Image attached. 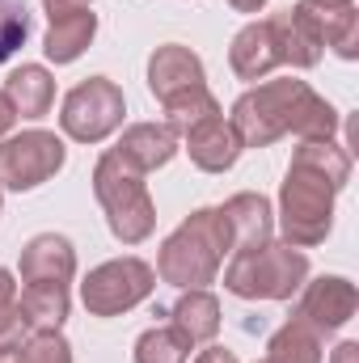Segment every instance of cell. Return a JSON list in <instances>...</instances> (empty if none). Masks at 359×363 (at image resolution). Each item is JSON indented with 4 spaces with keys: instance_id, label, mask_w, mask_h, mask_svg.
<instances>
[{
    "instance_id": "35",
    "label": "cell",
    "mask_w": 359,
    "mask_h": 363,
    "mask_svg": "<svg viewBox=\"0 0 359 363\" xmlns=\"http://www.w3.org/2000/svg\"><path fill=\"white\" fill-rule=\"evenodd\" d=\"M263 363H270V359H263Z\"/></svg>"
},
{
    "instance_id": "7",
    "label": "cell",
    "mask_w": 359,
    "mask_h": 363,
    "mask_svg": "<svg viewBox=\"0 0 359 363\" xmlns=\"http://www.w3.org/2000/svg\"><path fill=\"white\" fill-rule=\"evenodd\" d=\"M123 114H127L123 89L110 77H89L77 89H68L64 110H60V127L77 144H101L106 135H114L123 127Z\"/></svg>"
},
{
    "instance_id": "25",
    "label": "cell",
    "mask_w": 359,
    "mask_h": 363,
    "mask_svg": "<svg viewBox=\"0 0 359 363\" xmlns=\"http://www.w3.org/2000/svg\"><path fill=\"white\" fill-rule=\"evenodd\" d=\"M21 359L26 363H72V347L60 330H34L21 342Z\"/></svg>"
},
{
    "instance_id": "14",
    "label": "cell",
    "mask_w": 359,
    "mask_h": 363,
    "mask_svg": "<svg viewBox=\"0 0 359 363\" xmlns=\"http://www.w3.org/2000/svg\"><path fill=\"white\" fill-rule=\"evenodd\" d=\"M17 271H21L26 283H72V274H77V250L60 233H38V237H30L21 245Z\"/></svg>"
},
{
    "instance_id": "1",
    "label": "cell",
    "mask_w": 359,
    "mask_h": 363,
    "mask_svg": "<svg viewBox=\"0 0 359 363\" xmlns=\"http://www.w3.org/2000/svg\"><path fill=\"white\" fill-rule=\"evenodd\" d=\"M351 182V152L334 140H300L279 186V233L296 250H313L334 228V199Z\"/></svg>"
},
{
    "instance_id": "22",
    "label": "cell",
    "mask_w": 359,
    "mask_h": 363,
    "mask_svg": "<svg viewBox=\"0 0 359 363\" xmlns=\"http://www.w3.org/2000/svg\"><path fill=\"white\" fill-rule=\"evenodd\" d=\"M136 363H186L190 359V342H186V334H182L178 325H153V330H144L140 338H136Z\"/></svg>"
},
{
    "instance_id": "21",
    "label": "cell",
    "mask_w": 359,
    "mask_h": 363,
    "mask_svg": "<svg viewBox=\"0 0 359 363\" xmlns=\"http://www.w3.org/2000/svg\"><path fill=\"white\" fill-rule=\"evenodd\" d=\"M267 359L270 363H326V338L304 325V321H287L270 334L267 342Z\"/></svg>"
},
{
    "instance_id": "3",
    "label": "cell",
    "mask_w": 359,
    "mask_h": 363,
    "mask_svg": "<svg viewBox=\"0 0 359 363\" xmlns=\"http://www.w3.org/2000/svg\"><path fill=\"white\" fill-rule=\"evenodd\" d=\"M228 254H233V237H228V224H224L220 207H199L161 241L157 274L165 283L182 287V291L186 287H207V283H216Z\"/></svg>"
},
{
    "instance_id": "26",
    "label": "cell",
    "mask_w": 359,
    "mask_h": 363,
    "mask_svg": "<svg viewBox=\"0 0 359 363\" xmlns=\"http://www.w3.org/2000/svg\"><path fill=\"white\" fill-rule=\"evenodd\" d=\"M26 338H30V325H26V317H21V308H17V300L0 304V351L21 347Z\"/></svg>"
},
{
    "instance_id": "23",
    "label": "cell",
    "mask_w": 359,
    "mask_h": 363,
    "mask_svg": "<svg viewBox=\"0 0 359 363\" xmlns=\"http://www.w3.org/2000/svg\"><path fill=\"white\" fill-rule=\"evenodd\" d=\"M161 110H165V123L174 127V131H190L194 123H203V118H211V114H224L220 110V101H216V93L207 89H190V93H178V97H170V101H161Z\"/></svg>"
},
{
    "instance_id": "28",
    "label": "cell",
    "mask_w": 359,
    "mask_h": 363,
    "mask_svg": "<svg viewBox=\"0 0 359 363\" xmlns=\"http://www.w3.org/2000/svg\"><path fill=\"white\" fill-rule=\"evenodd\" d=\"M43 9H47V21H60V17L85 13V9H93V4L89 0H43Z\"/></svg>"
},
{
    "instance_id": "20",
    "label": "cell",
    "mask_w": 359,
    "mask_h": 363,
    "mask_svg": "<svg viewBox=\"0 0 359 363\" xmlns=\"http://www.w3.org/2000/svg\"><path fill=\"white\" fill-rule=\"evenodd\" d=\"M93 34H97V13H72V17H60L47 26V38H43V51L51 64H77L85 51H89Z\"/></svg>"
},
{
    "instance_id": "29",
    "label": "cell",
    "mask_w": 359,
    "mask_h": 363,
    "mask_svg": "<svg viewBox=\"0 0 359 363\" xmlns=\"http://www.w3.org/2000/svg\"><path fill=\"white\" fill-rule=\"evenodd\" d=\"M194 363H237V355L224 351V347H207V351H199V359Z\"/></svg>"
},
{
    "instance_id": "34",
    "label": "cell",
    "mask_w": 359,
    "mask_h": 363,
    "mask_svg": "<svg viewBox=\"0 0 359 363\" xmlns=\"http://www.w3.org/2000/svg\"><path fill=\"white\" fill-rule=\"evenodd\" d=\"M0 363H26V359H21V347H9V351H0Z\"/></svg>"
},
{
    "instance_id": "6",
    "label": "cell",
    "mask_w": 359,
    "mask_h": 363,
    "mask_svg": "<svg viewBox=\"0 0 359 363\" xmlns=\"http://www.w3.org/2000/svg\"><path fill=\"white\" fill-rule=\"evenodd\" d=\"M157 291V271L144 258H110L101 267H93L81 283V304L89 308V317H123L136 304H144Z\"/></svg>"
},
{
    "instance_id": "12",
    "label": "cell",
    "mask_w": 359,
    "mask_h": 363,
    "mask_svg": "<svg viewBox=\"0 0 359 363\" xmlns=\"http://www.w3.org/2000/svg\"><path fill=\"white\" fill-rule=\"evenodd\" d=\"M207 85V68L203 60L182 47V43H165L148 55V89L157 101H170L178 93H190V89H203Z\"/></svg>"
},
{
    "instance_id": "15",
    "label": "cell",
    "mask_w": 359,
    "mask_h": 363,
    "mask_svg": "<svg viewBox=\"0 0 359 363\" xmlns=\"http://www.w3.org/2000/svg\"><path fill=\"white\" fill-rule=\"evenodd\" d=\"M224 224H228V237H233V250H250V245H267L270 233H275V211H270V199L258 190H241L233 194L224 207H220Z\"/></svg>"
},
{
    "instance_id": "16",
    "label": "cell",
    "mask_w": 359,
    "mask_h": 363,
    "mask_svg": "<svg viewBox=\"0 0 359 363\" xmlns=\"http://www.w3.org/2000/svg\"><path fill=\"white\" fill-rule=\"evenodd\" d=\"M0 93L9 97L17 118H47L51 106H55V77L43 64H21V68L9 72V81H4Z\"/></svg>"
},
{
    "instance_id": "13",
    "label": "cell",
    "mask_w": 359,
    "mask_h": 363,
    "mask_svg": "<svg viewBox=\"0 0 359 363\" xmlns=\"http://www.w3.org/2000/svg\"><path fill=\"white\" fill-rule=\"evenodd\" d=\"M182 140H186L190 161H194L203 174H224V169H233L237 157L245 152L241 140H237V131H233V123H228L224 114H211V118L194 123L190 131H182Z\"/></svg>"
},
{
    "instance_id": "31",
    "label": "cell",
    "mask_w": 359,
    "mask_h": 363,
    "mask_svg": "<svg viewBox=\"0 0 359 363\" xmlns=\"http://www.w3.org/2000/svg\"><path fill=\"white\" fill-rule=\"evenodd\" d=\"M13 123H17V110H13V106H9V97L0 93V140L13 131Z\"/></svg>"
},
{
    "instance_id": "4",
    "label": "cell",
    "mask_w": 359,
    "mask_h": 363,
    "mask_svg": "<svg viewBox=\"0 0 359 363\" xmlns=\"http://www.w3.org/2000/svg\"><path fill=\"white\" fill-rule=\"evenodd\" d=\"M304 283H309V258L287 241L233 250L224 267V287L241 300H292Z\"/></svg>"
},
{
    "instance_id": "33",
    "label": "cell",
    "mask_w": 359,
    "mask_h": 363,
    "mask_svg": "<svg viewBox=\"0 0 359 363\" xmlns=\"http://www.w3.org/2000/svg\"><path fill=\"white\" fill-rule=\"evenodd\" d=\"M228 4H233L237 13H258V9H263L267 0H228Z\"/></svg>"
},
{
    "instance_id": "5",
    "label": "cell",
    "mask_w": 359,
    "mask_h": 363,
    "mask_svg": "<svg viewBox=\"0 0 359 363\" xmlns=\"http://www.w3.org/2000/svg\"><path fill=\"white\" fill-rule=\"evenodd\" d=\"M93 194L106 211V224L114 233V241L123 245H140L153 237L157 228V203L148 194L144 174L127 169L114 152H101L93 165Z\"/></svg>"
},
{
    "instance_id": "18",
    "label": "cell",
    "mask_w": 359,
    "mask_h": 363,
    "mask_svg": "<svg viewBox=\"0 0 359 363\" xmlns=\"http://www.w3.org/2000/svg\"><path fill=\"white\" fill-rule=\"evenodd\" d=\"M165 317H170V325H178L182 334H186L190 347L211 342V338L220 334V300H216L207 287H186L178 296V304H174Z\"/></svg>"
},
{
    "instance_id": "10",
    "label": "cell",
    "mask_w": 359,
    "mask_h": 363,
    "mask_svg": "<svg viewBox=\"0 0 359 363\" xmlns=\"http://www.w3.org/2000/svg\"><path fill=\"white\" fill-rule=\"evenodd\" d=\"M270 38H275V51H279V64H292V68H317L321 55H326V43H321V30L317 21L309 17V9L292 4V9H279L267 17Z\"/></svg>"
},
{
    "instance_id": "17",
    "label": "cell",
    "mask_w": 359,
    "mask_h": 363,
    "mask_svg": "<svg viewBox=\"0 0 359 363\" xmlns=\"http://www.w3.org/2000/svg\"><path fill=\"white\" fill-rule=\"evenodd\" d=\"M228 64L241 81H263L279 68V51H275V38H270L267 21H250L237 30L233 47H228Z\"/></svg>"
},
{
    "instance_id": "30",
    "label": "cell",
    "mask_w": 359,
    "mask_h": 363,
    "mask_svg": "<svg viewBox=\"0 0 359 363\" xmlns=\"http://www.w3.org/2000/svg\"><path fill=\"white\" fill-rule=\"evenodd\" d=\"M330 363H359V342H338Z\"/></svg>"
},
{
    "instance_id": "8",
    "label": "cell",
    "mask_w": 359,
    "mask_h": 363,
    "mask_svg": "<svg viewBox=\"0 0 359 363\" xmlns=\"http://www.w3.org/2000/svg\"><path fill=\"white\" fill-rule=\"evenodd\" d=\"M68 161V148L55 131H21V135H4L0 140V186L9 190H38L43 182H51Z\"/></svg>"
},
{
    "instance_id": "11",
    "label": "cell",
    "mask_w": 359,
    "mask_h": 363,
    "mask_svg": "<svg viewBox=\"0 0 359 363\" xmlns=\"http://www.w3.org/2000/svg\"><path fill=\"white\" fill-rule=\"evenodd\" d=\"M182 148V135L170 127V123H131L118 144L110 148L127 169L136 174H153V169H165Z\"/></svg>"
},
{
    "instance_id": "27",
    "label": "cell",
    "mask_w": 359,
    "mask_h": 363,
    "mask_svg": "<svg viewBox=\"0 0 359 363\" xmlns=\"http://www.w3.org/2000/svg\"><path fill=\"white\" fill-rule=\"evenodd\" d=\"M300 9H309V17L317 21V30H321V21H330L334 13H343V9H355V0H296Z\"/></svg>"
},
{
    "instance_id": "24",
    "label": "cell",
    "mask_w": 359,
    "mask_h": 363,
    "mask_svg": "<svg viewBox=\"0 0 359 363\" xmlns=\"http://www.w3.org/2000/svg\"><path fill=\"white\" fill-rule=\"evenodd\" d=\"M30 38V9L26 0H0V64L13 60Z\"/></svg>"
},
{
    "instance_id": "19",
    "label": "cell",
    "mask_w": 359,
    "mask_h": 363,
    "mask_svg": "<svg viewBox=\"0 0 359 363\" xmlns=\"http://www.w3.org/2000/svg\"><path fill=\"white\" fill-rule=\"evenodd\" d=\"M30 334L34 330H60L72 313V296H68V283H26L21 300H17Z\"/></svg>"
},
{
    "instance_id": "32",
    "label": "cell",
    "mask_w": 359,
    "mask_h": 363,
    "mask_svg": "<svg viewBox=\"0 0 359 363\" xmlns=\"http://www.w3.org/2000/svg\"><path fill=\"white\" fill-rule=\"evenodd\" d=\"M13 291H17V283H13V274H9L4 267H0V304H9V300H13Z\"/></svg>"
},
{
    "instance_id": "2",
    "label": "cell",
    "mask_w": 359,
    "mask_h": 363,
    "mask_svg": "<svg viewBox=\"0 0 359 363\" xmlns=\"http://www.w3.org/2000/svg\"><path fill=\"white\" fill-rule=\"evenodd\" d=\"M241 148H270L283 135H300V140H334L338 131V110L309 89L304 81H267L258 89H245L233 101L228 114Z\"/></svg>"
},
{
    "instance_id": "9",
    "label": "cell",
    "mask_w": 359,
    "mask_h": 363,
    "mask_svg": "<svg viewBox=\"0 0 359 363\" xmlns=\"http://www.w3.org/2000/svg\"><path fill=\"white\" fill-rule=\"evenodd\" d=\"M359 308V291L351 279H343V274H321V279H313V283H304L300 287V304H296V321H304V325H313L321 338H330V334H338L351 317H355Z\"/></svg>"
}]
</instances>
